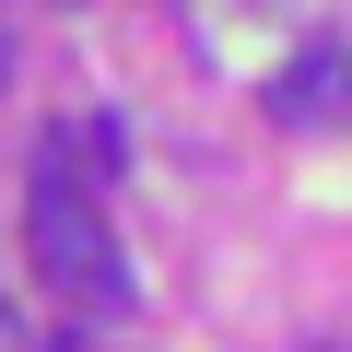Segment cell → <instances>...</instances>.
Wrapping results in <instances>:
<instances>
[{
	"label": "cell",
	"mask_w": 352,
	"mask_h": 352,
	"mask_svg": "<svg viewBox=\"0 0 352 352\" xmlns=\"http://www.w3.org/2000/svg\"><path fill=\"white\" fill-rule=\"evenodd\" d=\"M24 235H36V270H47L59 305H82V317H129V258H118L94 188H82L59 153H36V212H24Z\"/></svg>",
	"instance_id": "1"
},
{
	"label": "cell",
	"mask_w": 352,
	"mask_h": 352,
	"mask_svg": "<svg viewBox=\"0 0 352 352\" xmlns=\"http://www.w3.org/2000/svg\"><path fill=\"white\" fill-rule=\"evenodd\" d=\"M0 71H12V47H0Z\"/></svg>",
	"instance_id": "3"
},
{
	"label": "cell",
	"mask_w": 352,
	"mask_h": 352,
	"mask_svg": "<svg viewBox=\"0 0 352 352\" xmlns=\"http://www.w3.org/2000/svg\"><path fill=\"white\" fill-rule=\"evenodd\" d=\"M270 118H282V129H352V59H340V47H305V59H282V82H270Z\"/></svg>",
	"instance_id": "2"
}]
</instances>
